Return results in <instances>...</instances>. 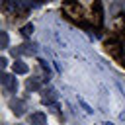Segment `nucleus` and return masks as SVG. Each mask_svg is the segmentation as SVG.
I'll return each instance as SVG.
<instances>
[{
  "label": "nucleus",
  "mask_w": 125,
  "mask_h": 125,
  "mask_svg": "<svg viewBox=\"0 0 125 125\" xmlns=\"http://www.w3.org/2000/svg\"><path fill=\"white\" fill-rule=\"evenodd\" d=\"M31 33H33V23H25L21 27V35L23 37H31Z\"/></svg>",
  "instance_id": "obj_6"
},
{
  "label": "nucleus",
  "mask_w": 125,
  "mask_h": 125,
  "mask_svg": "<svg viewBox=\"0 0 125 125\" xmlns=\"http://www.w3.org/2000/svg\"><path fill=\"white\" fill-rule=\"evenodd\" d=\"M78 102H80V104H82V107H84V109H86V111H88V113H92V109H90V105H88V104H86V102H82V100H78Z\"/></svg>",
  "instance_id": "obj_9"
},
{
  "label": "nucleus",
  "mask_w": 125,
  "mask_h": 125,
  "mask_svg": "<svg viewBox=\"0 0 125 125\" xmlns=\"http://www.w3.org/2000/svg\"><path fill=\"white\" fill-rule=\"evenodd\" d=\"M2 84L10 90V92H16L18 90V78H16V74H2Z\"/></svg>",
  "instance_id": "obj_1"
},
{
  "label": "nucleus",
  "mask_w": 125,
  "mask_h": 125,
  "mask_svg": "<svg viewBox=\"0 0 125 125\" xmlns=\"http://www.w3.org/2000/svg\"><path fill=\"white\" fill-rule=\"evenodd\" d=\"M18 53H21V55H33L35 49H33V45H21V47L18 49Z\"/></svg>",
  "instance_id": "obj_5"
},
{
  "label": "nucleus",
  "mask_w": 125,
  "mask_h": 125,
  "mask_svg": "<svg viewBox=\"0 0 125 125\" xmlns=\"http://www.w3.org/2000/svg\"><path fill=\"white\" fill-rule=\"evenodd\" d=\"M10 107H12V113L16 115V117H20V115H23V104L21 102H10Z\"/></svg>",
  "instance_id": "obj_4"
},
{
  "label": "nucleus",
  "mask_w": 125,
  "mask_h": 125,
  "mask_svg": "<svg viewBox=\"0 0 125 125\" xmlns=\"http://www.w3.org/2000/svg\"><path fill=\"white\" fill-rule=\"evenodd\" d=\"M29 125H47V115L43 111H35L29 115Z\"/></svg>",
  "instance_id": "obj_2"
},
{
  "label": "nucleus",
  "mask_w": 125,
  "mask_h": 125,
  "mask_svg": "<svg viewBox=\"0 0 125 125\" xmlns=\"http://www.w3.org/2000/svg\"><path fill=\"white\" fill-rule=\"evenodd\" d=\"M25 88H27V90H39V82H37V80H31V78H29V80L25 82Z\"/></svg>",
  "instance_id": "obj_7"
},
{
  "label": "nucleus",
  "mask_w": 125,
  "mask_h": 125,
  "mask_svg": "<svg viewBox=\"0 0 125 125\" xmlns=\"http://www.w3.org/2000/svg\"><path fill=\"white\" fill-rule=\"evenodd\" d=\"M0 64H2V68H4V66L8 64V59H6V57H2V59H0Z\"/></svg>",
  "instance_id": "obj_10"
},
{
  "label": "nucleus",
  "mask_w": 125,
  "mask_h": 125,
  "mask_svg": "<svg viewBox=\"0 0 125 125\" xmlns=\"http://www.w3.org/2000/svg\"><path fill=\"white\" fill-rule=\"evenodd\" d=\"M0 41H2V49L8 47V33L6 31H0Z\"/></svg>",
  "instance_id": "obj_8"
},
{
  "label": "nucleus",
  "mask_w": 125,
  "mask_h": 125,
  "mask_svg": "<svg viewBox=\"0 0 125 125\" xmlns=\"http://www.w3.org/2000/svg\"><path fill=\"white\" fill-rule=\"evenodd\" d=\"M12 70H14V74H27V72H29V66H27L23 61H16V62L12 64Z\"/></svg>",
  "instance_id": "obj_3"
}]
</instances>
